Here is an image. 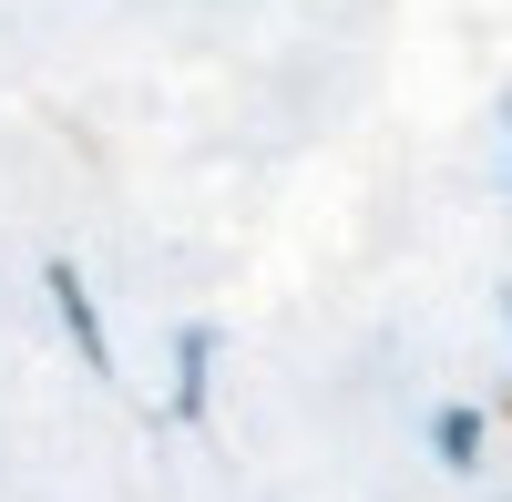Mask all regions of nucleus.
<instances>
[{
    "instance_id": "nucleus-1",
    "label": "nucleus",
    "mask_w": 512,
    "mask_h": 502,
    "mask_svg": "<svg viewBox=\"0 0 512 502\" xmlns=\"http://www.w3.org/2000/svg\"><path fill=\"white\" fill-rule=\"evenodd\" d=\"M52 308H62V328H72V349H82V369H113V349H103V318H93V287H82V267H62L52 257Z\"/></svg>"
},
{
    "instance_id": "nucleus-2",
    "label": "nucleus",
    "mask_w": 512,
    "mask_h": 502,
    "mask_svg": "<svg viewBox=\"0 0 512 502\" xmlns=\"http://www.w3.org/2000/svg\"><path fill=\"white\" fill-rule=\"evenodd\" d=\"M185 380H175V421H195V410H205V359H216V339H205V328H185Z\"/></svg>"
},
{
    "instance_id": "nucleus-3",
    "label": "nucleus",
    "mask_w": 512,
    "mask_h": 502,
    "mask_svg": "<svg viewBox=\"0 0 512 502\" xmlns=\"http://www.w3.org/2000/svg\"><path fill=\"white\" fill-rule=\"evenodd\" d=\"M431 441H441V462H482V410H441V421H431Z\"/></svg>"
},
{
    "instance_id": "nucleus-4",
    "label": "nucleus",
    "mask_w": 512,
    "mask_h": 502,
    "mask_svg": "<svg viewBox=\"0 0 512 502\" xmlns=\"http://www.w3.org/2000/svg\"><path fill=\"white\" fill-rule=\"evenodd\" d=\"M502 134H512V93H502Z\"/></svg>"
},
{
    "instance_id": "nucleus-5",
    "label": "nucleus",
    "mask_w": 512,
    "mask_h": 502,
    "mask_svg": "<svg viewBox=\"0 0 512 502\" xmlns=\"http://www.w3.org/2000/svg\"><path fill=\"white\" fill-rule=\"evenodd\" d=\"M502 308H512V287H502Z\"/></svg>"
}]
</instances>
